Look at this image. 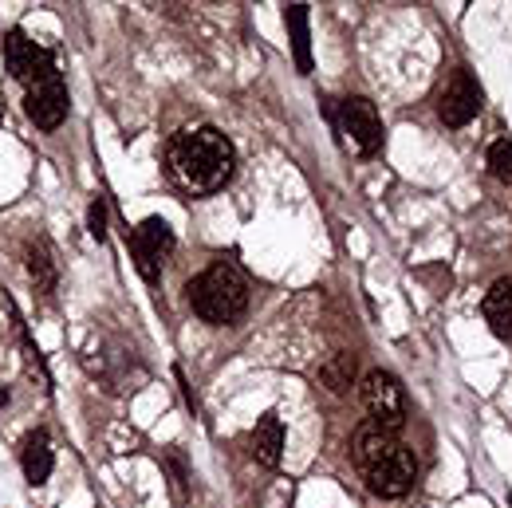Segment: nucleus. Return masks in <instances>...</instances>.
Returning <instances> with one entry per match:
<instances>
[{
    "label": "nucleus",
    "instance_id": "1",
    "mask_svg": "<svg viewBox=\"0 0 512 508\" xmlns=\"http://www.w3.org/2000/svg\"><path fill=\"white\" fill-rule=\"evenodd\" d=\"M170 178L190 193H217L237 170V146L217 127H190L170 138Z\"/></svg>",
    "mask_w": 512,
    "mask_h": 508
},
{
    "label": "nucleus",
    "instance_id": "2",
    "mask_svg": "<svg viewBox=\"0 0 512 508\" xmlns=\"http://www.w3.org/2000/svg\"><path fill=\"white\" fill-rule=\"evenodd\" d=\"M351 453H355V465H359V473H363V481H367V489L375 497L398 501L418 481V457H414V449L398 442V434H386V430L371 426V422L355 430Z\"/></svg>",
    "mask_w": 512,
    "mask_h": 508
},
{
    "label": "nucleus",
    "instance_id": "3",
    "mask_svg": "<svg viewBox=\"0 0 512 508\" xmlns=\"http://www.w3.org/2000/svg\"><path fill=\"white\" fill-rule=\"evenodd\" d=\"M190 308L197 319L225 327L249 312V280L233 260H213L205 272H197L186 284Z\"/></svg>",
    "mask_w": 512,
    "mask_h": 508
},
{
    "label": "nucleus",
    "instance_id": "4",
    "mask_svg": "<svg viewBox=\"0 0 512 508\" xmlns=\"http://www.w3.org/2000/svg\"><path fill=\"white\" fill-rule=\"evenodd\" d=\"M127 245H130V260H134V268H138V276L154 288L158 280H162V268H166V260L174 253V229L162 221V217H146L134 233H127Z\"/></svg>",
    "mask_w": 512,
    "mask_h": 508
},
{
    "label": "nucleus",
    "instance_id": "5",
    "mask_svg": "<svg viewBox=\"0 0 512 508\" xmlns=\"http://www.w3.org/2000/svg\"><path fill=\"white\" fill-rule=\"evenodd\" d=\"M359 398H363V406L371 414V426H379L386 434L402 430V422H406V394H402V386H398V379L390 371H379V367L367 371L363 382H359Z\"/></svg>",
    "mask_w": 512,
    "mask_h": 508
},
{
    "label": "nucleus",
    "instance_id": "6",
    "mask_svg": "<svg viewBox=\"0 0 512 508\" xmlns=\"http://www.w3.org/2000/svg\"><path fill=\"white\" fill-rule=\"evenodd\" d=\"M335 127L343 134V142H347L355 154H363V158H375V154L383 150V119H379L375 103L363 99V95H351V99L339 103Z\"/></svg>",
    "mask_w": 512,
    "mask_h": 508
},
{
    "label": "nucleus",
    "instance_id": "7",
    "mask_svg": "<svg viewBox=\"0 0 512 508\" xmlns=\"http://www.w3.org/2000/svg\"><path fill=\"white\" fill-rule=\"evenodd\" d=\"M4 64L12 71V79L24 87V91H32L36 83H44V79H52L60 67L52 60V52L48 48H40L36 40H28L24 32H8L4 36Z\"/></svg>",
    "mask_w": 512,
    "mask_h": 508
},
{
    "label": "nucleus",
    "instance_id": "8",
    "mask_svg": "<svg viewBox=\"0 0 512 508\" xmlns=\"http://www.w3.org/2000/svg\"><path fill=\"white\" fill-rule=\"evenodd\" d=\"M481 103H485L481 83H477L465 67H457V71L449 75V83L442 87V95H438V119H442L449 130H461L481 115Z\"/></svg>",
    "mask_w": 512,
    "mask_h": 508
},
{
    "label": "nucleus",
    "instance_id": "9",
    "mask_svg": "<svg viewBox=\"0 0 512 508\" xmlns=\"http://www.w3.org/2000/svg\"><path fill=\"white\" fill-rule=\"evenodd\" d=\"M67 107H71V103H67V83H64V75H60V71H56L52 79L36 83V87L28 91V99H24V115H28L40 130L64 127Z\"/></svg>",
    "mask_w": 512,
    "mask_h": 508
},
{
    "label": "nucleus",
    "instance_id": "10",
    "mask_svg": "<svg viewBox=\"0 0 512 508\" xmlns=\"http://www.w3.org/2000/svg\"><path fill=\"white\" fill-rule=\"evenodd\" d=\"M20 465H24V477H28V485H44V481L52 477V465H56V457H52V438H48V430H32V434L24 438V449H20Z\"/></svg>",
    "mask_w": 512,
    "mask_h": 508
},
{
    "label": "nucleus",
    "instance_id": "11",
    "mask_svg": "<svg viewBox=\"0 0 512 508\" xmlns=\"http://www.w3.org/2000/svg\"><path fill=\"white\" fill-rule=\"evenodd\" d=\"M481 312H485V323L497 339L512 343V280H497L485 300H481Z\"/></svg>",
    "mask_w": 512,
    "mask_h": 508
},
{
    "label": "nucleus",
    "instance_id": "12",
    "mask_svg": "<svg viewBox=\"0 0 512 508\" xmlns=\"http://www.w3.org/2000/svg\"><path fill=\"white\" fill-rule=\"evenodd\" d=\"M280 453H284V426H280V418L268 410L253 430V457L264 469H276V465H280Z\"/></svg>",
    "mask_w": 512,
    "mask_h": 508
},
{
    "label": "nucleus",
    "instance_id": "13",
    "mask_svg": "<svg viewBox=\"0 0 512 508\" xmlns=\"http://www.w3.org/2000/svg\"><path fill=\"white\" fill-rule=\"evenodd\" d=\"M284 24L292 32V52H296V67L300 75L312 71V40H308V4H288L284 8Z\"/></svg>",
    "mask_w": 512,
    "mask_h": 508
},
{
    "label": "nucleus",
    "instance_id": "14",
    "mask_svg": "<svg viewBox=\"0 0 512 508\" xmlns=\"http://www.w3.org/2000/svg\"><path fill=\"white\" fill-rule=\"evenodd\" d=\"M355 375H359V359H355L351 351L331 355V359L320 367V382L331 390V394H347V390L355 386Z\"/></svg>",
    "mask_w": 512,
    "mask_h": 508
},
{
    "label": "nucleus",
    "instance_id": "15",
    "mask_svg": "<svg viewBox=\"0 0 512 508\" xmlns=\"http://www.w3.org/2000/svg\"><path fill=\"white\" fill-rule=\"evenodd\" d=\"M28 276H32V284H36V292L40 296H52L56 292V260L48 253V245H28Z\"/></svg>",
    "mask_w": 512,
    "mask_h": 508
},
{
    "label": "nucleus",
    "instance_id": "16",
    "mask_svg": "<svg viewBox=\"0 0 512 508\" xmlns=\"http://www.w3.org/2000/svg\"><path fill=\"white\" fill-rule=\"evenodd\" d=\"M489 170H493L497 182H505L512 190V138H501V142L489 146Z\"/></svg>",
    "mask_w": 512,
    "mask_h": 508
},
{
    "label": "nucleus",
    "instance_id": "17",
    "mask_svg": "<svg viewBox=\"0 0 512 508\" xmlns=\"http://www.w3.org/2000/svg\"><path fill=\"white\" fill-rule=\"evenodd\" d=\"M87 229H91V237H95V241H103V237H107V201H103V197H95V201H91V209H87Z\"/></svg>",
    "mask_w": 512,
    "mask_h": 508
},
{
    "label": "nucleus",
    "instance_id": "18",
    "mask_svg": "<svg viewBox=\"0 0 512 508\" xmlns=\"http://www.w3.org/2000/svg\"><path fill=\"white\" fill-rule=\"evenodd\" d=\"M0 406H8V390H0Z\"/></svg>",
    "mask_w": 512,
    "mask_h": 508
},
{
    "label": "nucleus",
    "instance_id": "19",
    "mask_svg": "<svg viewBox=\"0 0 512 508\" xmlns=\"http://www.w3.org/2000/svg\"><path fill=\"white\" fill-rule=\"evenodd\" d=\"M0 123H4V99H0Z\"/></svg>",
    "mask_w": 512,
    "mask_h": 508
}]
</instances>
